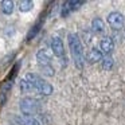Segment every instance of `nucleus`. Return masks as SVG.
I'll return each instance as SVG.
<instances>
[{"instance_id":"nucleus-1","label":"nucleus","mask_w":125,"mask_h":125,"mask_svg":"<svg viewBox=\"0 0 125 125\" xmlns=\"http://www.w3.org/2000/svg\"><path fill=\"white\" fill-rule=\"evenodd\" d=\"M67 41H69V47H70V52H71V57H73L75 67L83 69L85 55H83L82 43H81V41H79L78 35H75V34H69Z\"/></svg>"},{"instance_id":"nucleus-2","label":"nucleus","mask_w":125,"mask_h":125,"mask_svg":"<svg viewBox=\"0 0 125 125\" xmlns=\"http://www.w3.org/2000/svg\"><path fill=\"white\" fill-rule=\"evenodd\" d=\"M26 81L32 86V89L38 90L42 95H50L52 93V86L46 82L42 77H39L35 73H28L26 74Z\"/></svg>"},{"instance_id":"nucleus-3","label":"nucleus","mask_w":125,"mask_h":125,"mask_svg":"<svg viewBox=\"0 0 125 125\" xmlns=\"http://www.w3.org/2000/svg\"><path fill=\"white\" fill-rule=\"evenodd\" d=\"M19 108L22 110V113L24 116H31V114H38L41 112V104L39 101H36L35 98H31V97H26L22 98L19 102Z\"/></svg>"},{"instance_id":"nucleus-4","label":"nucleus","mask_w":125,"mask_h":125,"mask_svg":"<svg viewBox=\"0 0 125 125\" xmlns=\"http://www.w3.org/2000/svg\"><path fill=\"white\" fill-rule=\"evenodd\" d=\"M19 66H20V63L18 62L16 65H15V67L12 69V75L10 74V77L4 81L3 86H1V92H0V105H4V102L7 101V94H8V92L11 90L12 85H14V79H15V77H16V74H18Z\"/></svg>"},{"instance_id":"nucleus-5","label":"nucleus","mask_w":125,"mask_h":125,"mask_svg":"<svg viewBox=\"0 0 125 125\" xmlns=\"http://www.w3.org/2000/svg\"><path fill=\"white\" fill-rule=\"evenodd\" d=\"M108 23L114 30H121L124 26V15L118 11H113L108 15Z\"/></svg>"},{"instance_id":"nucleus-6","label":"nucleus","mask_w":125,"mask_h":125,"mask_svg":"<svg viewBox=\"0 0 125 125\" xmlns=\"http://www.w3.org/2000/svg\"><path fill=\"white\" fill-rule=\"evenodd\" d=\"M83 4H85V1H73V0H70V1H65L63 6H62L61 16H62V18H67L71 12L77 11V10H78L81 6H83Z\"/></svg>"},{"instance_id":"nucleus-7","label":"nucleus","mask_w":125,"mask_h":125,"mask_svg":"<svg viewBox=\"0 0 125 125\" xmlns=\"http://www.w3.org/2000/svg\"><path fill=\"white\" fill-rule=\"evenodd\" d=\"M51 50H52V54L58 58H63L65 55V47H63V42L61 38L55 36V38L51 39Z\"/></svg>"},{"instance_id":"nucleus-8","label":"nucleus","mask_w":125,"mask_h":125,"mask_svg":"<svg viewBox=\"0 0 125 125\" xmlns=\"http://www.w3.org/2000/svg\"><path fill=\"white\" fill-rule=\"evenodd\" d=\"M36 61H38V63H39L41 67L51 66V57L47 54L46 50H39V51L36 52Z\"/></svg>"},{"instance_id":"nucleus-9","label":"nucleus","mask_w":125,"mask_h":125,"mask_svg":"<svg viewBox=\"0 0 125 125\" xmlns=\"http://www.w3.org/2000/svg\"><path fill=\"white\" fill-rule=\"evenodd\" d=\"M15 121L18 125H42L39 122V120H36L32 116H16L15 117Z\"/></svg>"},{"instance_id":"nucleus-10","label":"nucleus","mask_w":125,"mask_h":125,"mask_svg":"<svg viewBox=\"0 0 125 125\" xmlns=\"http://www.w3.org/2000/svg\"><path fill=\"white\" fill-rule=\"evenodd\" d=\"M100 47H101V51H102L104 54H110V52L113 51V49H114L113 39L109 38V36L104 38L102 41H101V43H100Z\"/></svg>"},{"instance_id":"nucleus-11","label":"nucleus","mask_w":125,"mask_h":125,"mask_svg":"<svg viewBox=\"0 0 125 125\" xmlns=\"http://www.w3.org/2000/svg\"><path fill=\"white\" fill-rule=\"evenodd\" d=\"M86 58H87V61H89L90 63L100 62V61H102V51H100L98 49H92L89 52H87Z\"/></svg>"},{"instance_id":"nucleus-12","label":"nucleus","mask_w":125,"mask_h":125,"mask_svg":"<svg viewBox=\"0 0 125 125\" xmlns=\"http://www.w3.org/2000/svg\"><path fill=\"white\" fill-rule=\"evenodd\" d=\"M42 24H43V16H41V19L38 20V22L35 23V24L31 27V30L28 31V34H27V41H31L32 38H35L36 36V34L41 31V27H42Z\"/></svg>"},{"instance_id":"nucleus-13","label":"nucleus","mask_w":125,"mask_h":125,"mask_svg":"<svg viewBox=\"0 0 125 125\" xmlns=\"http://www.w3.org/2000/svg\"><path fill=\"white\" fill-rule=\"evenodd\" d=\"M14 1L11 0H3L1 1V12L4 15H11L14 12Z\"/></svg>"},{"instance_id":"nucleus-14","label":"nucleus","mask_w":125,"mask_h":125,"mask_svg":"<svg viewBox=\"0 0 125 125\" xmlns=\"http://www.w3.org/2000/svg\"><path fill=\"white\" fill-rule=\"evenodd\" d=\"M92 28L94 32H104L105 30V24H104L102 19L101 18H94L92 20Z\"/></svg>"},{"instance_id":"nucleus-15","label":"nucleus","mask_w":125,"mask_h":125,"mask_svg":"<svg viewBox=\"0 0 125 125\" xmlns=\"http://www.w3.org/2000/svg\"><path fill=\"white\" fill-rule=\"evenodd\" d=\"M34 7V1L31 0H22L19 3V11L20 12H28Z\"/></svg>"},{"instance_id":"nucleus-16","label":"nucleus","mask_w":125,"mask_h":125,"mask_svg":"<svg viewBox=\"0 0 125 125\" xmlns=\"http://www.w3.org/2000/svg\"><path fill=\"white\" fill-rule=\"evenodd\" d=\"M31 89H32V86H31V85L28 83L27 81H26V78L20 81V90H22L23 93H28V92H31Z\"/></svg>"},{"instance_id":"nucleus-17","label":"nucleus","mask_w":125,"mask_h":125,"mask_svg":"<svg viewBox=\"0 0 125 125\" xmlns=\"http://www.w3.org/2000/svg\"><path fill=\"white\" fill-rule=\"evenodd\" d=\"M102 67L105 69V70H110V69L113 67V59H112L110 57L102 59Z\"/></svg>"},{"instance_id":"nucleus-18","label":"nucleus","mask_w":125,"mask_h":125,"mask_svg":"<svg viewBox=\"0 0 125 125\" xmlns=\"http://www.w3.org/2000/svg\"><path fill=\"white\" fill-rule=\"evenodd\" d=\"M42 70H43V74H46L47 77H52V75H54V69H52L51 66H47V67H42Z\"/></svg>"}]
</instances>
